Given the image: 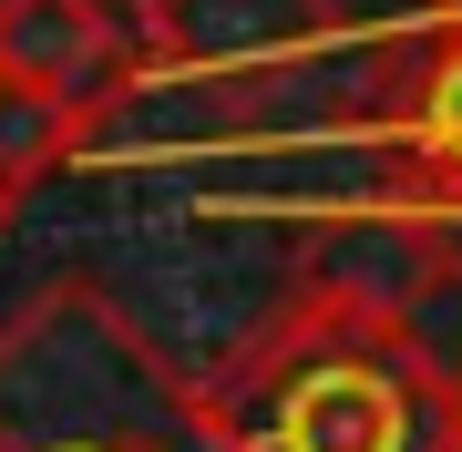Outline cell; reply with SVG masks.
Listing matches in <instances>:
<instances>
[{"instance_id":"obj_1","label":"cell","mask_w":462,"mask_h":452,"mask_svg":"<svg viewBox=\"0 0 462 452\" xmlns=\"http://www.w3.org/2000/svg\"><path fill=\"white\" fill-rule=\"evenodd\" d=\"M196 401L226 452H442L462 432L431 318L360 309L339 288H288Z\"/></svg>"},{"instance_id":"obj_7","label":"cell","mask_w":462,"mask_h":452,"mask_svg":"<svg viewBox=\"0 0 462 452\" xmlns=\"http://www.w3.org/2000/svg\"><path fill=\"white\" fill-rule=\"evenodd\" d=\"M442 452H462V432H452V442H442Z\"/></svg>"},{"instance_id":"obj_3","label":"cell","mask_w":462,"mask_h":452,"mask_svg":"<svg viewBox=\"0 0 462 452\" xmlns=\"http://www.w3.org/2000/svg\"><path fill=\"white\" fill-rule=\"evenodd\" d=\"M339 134L380 154V196L431 217L462 247V21L431 0L411 32L349 42Z\"/></svg>"},{"instance_id":"obj_6","label":"cell","mask_w":462,"mask_h":452,"mask_svg":"<svg viewBox=\"0 0 462 452\" xmlns=\"http://www.w3.org/2000/svg\"><path fill=\"white\" fill-rule=\"evenodd\" d=\"M442 11H452V21H462V0H442Z\"/></svg>"},{"instance_id":"obj_5","label":"cell","mask_w":462,"mask_h":452,"mask_svg":"<svg viewBox=\"0 0 462 452\" xmlns=\"http://www.w3.org/2000/svg\"><path fill=\"white\" fill-rule=\"evenodd\" d=\"M11 217H21V185H11V175H0V236H11Z\"/></svg>"},{"instance_id":"obj_2","label":"cell","mask_w":462,"mask_h":452,"mask_svg":"<svg viewBox=\"0 0 462 452\" xmlns=\"http://www.w3.org/2000/svg\"><path fill=\"white\" fill-rule=\"evenodd\" d=\"M0 452H226L196 370L103 278H51L0 318Z\"/></svg>"},{"instance_id":"obj_4","label":"cell","mask_w":462,"mask_h":452,"mask_svg":"<svg viewBox=\"0 0 462 452\" xmlns=\"http://www.w3.org/2000/svg\"><path fill=\"white\" fill-rule=\"evenodd\" d=\"M144 83V0H0V103L83 165L103 114Z\"/></svg>"}]
</instances>
